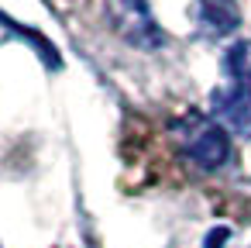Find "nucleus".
<instances>
[{"mask_svg": "<svg viewBox=\"0 0 251 248\" xmlns=\"http://www.w3.org/2000/svg\"><path fill=\"white\" fill-rule=\"evenodd\" d=\"M176 141H179L182 155L203 172H213L230 159L227 128H220L217 121L200 117V114H189V117H182L176 124Z\"/></svg>", "mask_w": 251, "mask_h": 248, "instance_id": "1", "label": "nucleus"}, {"mask_svg": "<svg viewBox=\"0 0 251 248\" xmlns=\"http://www.w3.org/2000/svg\"><path fill=\"white\" fill-rule=\"evenodd\" d=\"M210 114L217 117L220 128H227V131H234L241 138H251V93L248 90H237L230 83L213 90Z\"/></svg>", "mask_w": 251, "mask_h": 248, "instance_id": "3", "label": "nucleus"}, {"mask_svg": "<svg viewBox=\"0 0 251 248\" xmlns=\"http://www.w3.org/2000/svg\"><path fill=\"white\" fill-rule=\"evenodd\" d=\"M196 21L210 35H230L241 25V7L237 0H196Z\"/></svg>", "mask_w": 251, "mask_h": 248, "instance_id": "4", "label": "nucleus"}, {"mask_svg": "<svg viewBox=\"0 0 251 248\" xmlns=\"http://www.w3.org/2000/svg\"><path fill=\"white\" fill-rule=\"evenodd\" d=\"M230 238V231L227 227H213L210 234H206V248H224V241Z\"/></svg>", "mask_w": 251, "mask_h": 248, "instance_id": "6", "label": "nucleus"}, {"mask_svg": "<svg viewBox=\"0 0 251 248\" xmlns=\"http://www.w3.org/2000/svg\"><path fill=\"white\" fill-rule=\"evenodd\" d=\"M107 21L117 38H124L131 49L155 52L165 45V31L158 28L148 0H107Z\"/></svg>", "mask_w": 251, "mask_h": 248, "instance_id": "2", "label": "nucleus"}, {"mask_svg": "<svg viewBox=\"0 0 251 248\" xmlns=\"http://www.w3.org/2000/svg\"><path fill=\"white\" fill-rule=\"evenodd\" d=\"M224 73L230 76V86L251 93V38L234 42L224 55Z\"/></svg>", "mask_w": 251, "mask_h": 248, "instance_id": "5", "label": "nucleus"}]
</instances>
